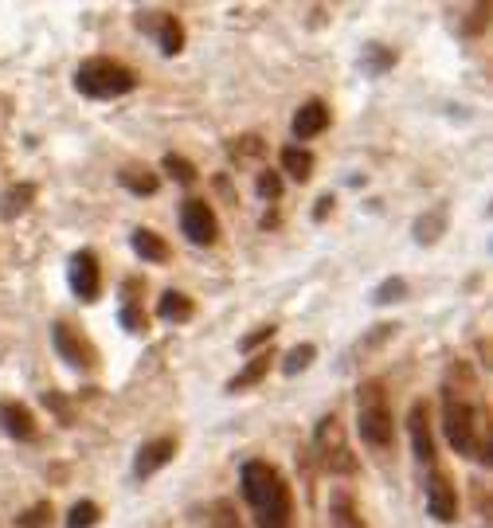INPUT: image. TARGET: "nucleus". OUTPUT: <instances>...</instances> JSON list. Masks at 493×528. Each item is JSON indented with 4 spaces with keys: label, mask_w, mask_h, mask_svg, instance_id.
I'll list each match as a JSON object with an SVG mask.
<instances>
[{
    "label": "nucleus",
    "mask_w": 493,
    "mask_h": 528,
    "mask_svg": "<svg viewBox=\"0 0 493 528\" xmlns=\"http://www.w3.org/2000/svg\"><path fill=\"white\" fill-rule=\"evenodd\" d=\"M443 431H447L454 454L482 462V466L490 462V407H486L482 384L466 360H454L447 368V380H443Z\"/></svg>",
    "instance_id": "f257e3e1"
},
{
    "label": "nucleus",
    "mask_w": 493,
    "mask_h": 528,
    "mask_svg": "<svg viewBox=\"0 0 493 528\" xmlns=\"http://www.w3.org/2000/svg\"><path fill=\"white\" fill-rule=\"evenodd\" d=\"M239 485H243V501L255 517V528H294V493L278 466L251 458L239 466Z\"/></svg>",
    "instance_id": "f03ea898"
},
{
    "label": "nucleus",
    "mask_w": 493,
    "mask_h": 528,
    "mask_svg": "<svg viewBox=\"0 0 493 528\" xmlns=\"http://www.w3.org/2000/svg\"><path fill=\"white\" fill-rule=\"evenodd\" d=\"M75 90L83 98L94 102H110V98H126L137 90V71L118 63V59H106V55H90L79 63L75 71Z\"/></svg>",
    "instance_id": "7ed1b4c3"
},
{
    "label": "nucleus",
    "mask_w": 493,
    "mask_h": 528,
    "mask_svg": "<svg viewBox=\"0 0 493 528\" xmlns=\"http://www.w3.org/2000/svg\"><path fill=\"white\" fill-rule=\"evenodd\" d=\"M357 431L364 446L372 450H388L396 439V419H392V403L380 380H364L357 388Z\"/></svg>",
    "instance_id": "20e7f679"
},
{
    "label": "nucleus",
    "mask_w": 493,
    "mask_h": 528,
    "mask_svg": "<svg viewBox=\"0 0 493 528\" xmlns=\"http://www.w3.org/2000/svg\"><path fill=\"white\" fill-rule=\"evenodd\" d=\"M314 458L317 466L333 478H353L360 470L357 454L349 446V435H345V423L337 415H325L314 427Z\"/></svg>",
    "instance_id": "39448f33"
},
{
    "label": "nucleus",
    "mask_w": 493,
    "mask_h": 528,
    "mask_svg": "<svg viewBox=\"0 0 493 528\" xmlns=\"http://www.w3.org/2000/svg\"><path fill=\"white\" fill-rule=\"evenodd\" d=\"M180 231H184V239L192 247H212L220 239V220H216L212 204L200 200V196H188L180 204Z\"/></svg>",
    "instance_id": "423d86ee"
},
{
    "label": "nucleus",
    "mask_w": 493,
    "mask_h": 528,
    "mask_svg": "<svg viewBox=\"0 0 493 528\" xmlns=\"http://www.w3.org/2000/svg\"><path fill=\"white\" fill-rule=\"evenodd\" d=\"M407 435H411V450H415V462L423 466V474L435 470V466H443L435 435H431V407H427V399L411 403V411H407Z\"/></svg>",
    "instance_id": "0eeeda50"
},
{
    "label": "nucleus",
    "mask_w": 493,
    "mask_h": 528,
    "mask_svg": "<svg viewBox=\"0 0 493 528\" xmlns=\"http://www.w3.org/2000/svg\"><path fill=\"white\" fill-rule=\"evenodd\" d=\"M51 345L59 352V360H67V364L79 368V372L98 368V352H94V345H90L75 325H67V321H55V325H51Z\"/></svg>",
    "instance_id": "6e6552de"
},
{
    "label": "nucleus",
    "mask_w": 493,
    "mask_h": 528,
    "mask_svg": "<svg viewBox=\"0 0 493 528\" xmlns=\"http://www.w3.org/2000/svg\"><path fill=\"white\" fill-rule=\"evenodd\" d=\"M137 32H149L157 47H161V55H180L184 51V24H180V16L173 12H137L134 16Z\"/></svg>",
    "instance_id": "1a4fd4ad"
},
{
    "label": "nucleus",
    "mask_w": 493,
    "mask_h": 528,
    "mask_svg": "<svg viewBox=\"0 0 493 528\" xmlns=\"http://www.w3.org/2000/svg\"><path fill=\"white\" fill-rule=\"evenodd\" d=\"M427 513L439 521V525H454L458 521V489H454V478H450L443 466L427 470Z\"/></svg>",
    "instance_id": "9d476101"
},
{
    "label": "nucleus",
    "mask_w": 493,
    "mask_h": 528,
    "mask_svg": "<svg viewBox=\"0 0 493 528\" xmlns=\"http://www.w3.org/2000/svg\"><path fill=\"white\" fill-rule=\"evenodd\" d=\"M67 282H71V294L79 302H98L102 294V266H98V255L83 247L71 255V266H67Z\"/></svg>",
    "instance_id": "9b49d317"
},
{
    "label": "nucleus",
    "mask_w": 493,
    "mask_h": 528,
    "mask_svg": "<svg viewBox=\"0 0 493 528\" xmlns=\"http://www.w3.org/2000/svg\"><path fill=\"white\" fill-rule=\"evenodd\" d=\"M173 458H177V439L161 435V439L141 442V450H137V458H134V478H141V482L153 478V474L165 470Z\"/></svg>",
    "instance_id": "f8f14e48"
},
{
    "label": "nucleus",
    "mask_w": 493,
    "mask_h": 528,
    "mask_svg": "<svg viewBox=\"0 0 493 528\" xmlns=\"http://www.w3.org/2000/svg\"><path fill=\"white\" fill-rule=\"evenodd\" d=\"M0 427L16 442H36V435H40L32 407H24L20 399H0Z\"/></svg>",
    "instance_id": "ddd939ff"
},
{
    "label": "nucleus",
    "mask_w": 493,
    "mask_h": 528,
    "mask_svg": "<svg viewBox=\"0 0 493 528\" xmlns=\"http://www.w3.org/2000/svg\"><path fill=\"white\" fill-rule=\"evenodd\" d=\"M329 122H333V114H329V106L321 102V98H310V102H302L298 106V114H294V122H290V130L298 141H310L317 133L329 130Z\"/></svg>",
    "instance_id": "4468645a"
},
{
    "label": "nucleus",
    "mask_w": 493,
    "mask_h": 528,
    "mask_svg": "<svg viewBox=\"0 0 493 528\" xmlns=\"http://www.w3.org/2000/svg\"><path fill=\"white\" fill-rule=\"evenodd\" d=\"M329 528H368L357 505V493L345 489V485H337L329 493Z\"/></svg>",
    "instance_id": "2eb2a0df"
},
{
    "label": "nucleus",
    "mask_w": 493,
    "mask_h": 528,
    "mask_svg": "<svg viewBox=\"0 0 493 528\" xmlns=\"http://www.w3.org/2000/svg\"><path fill=\"white\" fill-rule=\"evenodd\" d=\"M274 360H278V356H274L270 349H259L251 360H247V364H243V368H239V372H235V376H231V380H227V392H231V396H239V392H251L255 384H263Z\"/></svg>",
    "instance_id": "dca6fc26"
},
{
    "label": "nucleus",
    "mask_w": 493,
    "mask_h": 528,
    "mask_svg": "<svg viewBox=\"0 0 493 528\" xmlns=\"http://www.w3.org/2000/svg\"><path fill=\"white\" fill-rule=\"evenodd\" d=\"M130 247H134L137 259H145V263H169V243L153 231V227H137L134 235H130Z\"/></svg>",
    "instance_id": "f3484780"
},
{
    "label": "nucleus",
    "mask_w": 493,
    "mask_h": 528,
    "mask_svg": "<svg viewBox=\"0 0 493 528\" xmlns=\"http://www.w3.org/2000/svg\"><path fill=\"white\" fill-rule=\"evenodd\" d=\"M36 204V184H12L0 192V220H20L28 208Z\"/></svg>",
    "instance_id": "a211bd4d"
},
{
    "label": "nucleus",
    "mask_w": 493,
    "mask_h": 528,
    "mask_svg": "<svg viewBox=\"0 0 493 528\" xmlns=\"http://www.w3.org/2000/svg\"><path fill=\"white\" fill-rule=\"evenodd\" d=\"M278 165H282V173L290 176V180L306 184V180L314 176V153H310L306 145H286V149L278 153Z\"/></svg>",
    "instance_id": "6ab92c4d"
},
{
    "label": "nucleus",
    "mask_w": 493,
    "mask_h": 528,
    "mask_svg": "<svg viewBox=\"0 0 493 528\" xmlns=\"http://www.w3.org/2000/svg\"><path fill=\"white\" fill-rule=\"evenodd\" d=\"M157 317H161V321H169V325H184V321H192V317H196V306H192V298H188V294H180V290H165V294L157 298Z\"/></svg>",
    "instance_id": "aec40b11"
},
{
    "label": "nucleus",
    "mask_w": 493,
    "mask_h": 528,
    "mask_svg": "<svg viewBox=\"0 0 493 528\" xmlns=\"http://www.w3.org/2000/svg\"><path fill=\"white\" fill-rule=\"evenodd\" d=\"M118 184H122L126 192H134V196H153V192L161 188V176L153 173V169H122V173H118Z\"/></svg>",
    "instance_id": "412c9836"
},
{
    "label": "nucleus",
    "mask_w": 493,
    "mask_h": 528,
    "mask_svg": "<svg viewBox=\"0 0 493 528\" xmlns=\"http://www.w3.org/2000/svg\"><path fill=\"white\" fill-rule=\"evenodd\" d=\"M360 63H364V71H368V75H384V71L396 63V51H392V47H384V44H368L364 47V59H360Z\"/></svg>",
    "instance_id": "4be33fe9"
},
{
    "label": "nucleus",
    "mask_w": 493,
    "mask_h": 528,
    "mask_svg": "<svg viewBox=\"0 0 493 528\" xmlns=\"http://www.w3.org/2000/svg\"><path fill=\"white\" fill-rule=\"evenodd\" d=\"M161 169H165V173L173 176V180H177V184H184V188H188V184H196V165H192V161H188V157H180V153H165V161H161Z\"/></svg>",
    "instance_id": "5701e85b"
},
{
    "label": "nucleus",
    "mask_w": 493,
    "mask_h": 528,
    "mask_svg": "<svg viewBox=\"0 0 493 528\" xmlns=\"http://www.w3.org/2000/svg\"><path fill=\"white\" fill-rule=\"evenodd\" d=\"M98 521H102V509H98L94 501H75L63 525H67V528H94Z\"/></svg>",
    "instance_id": "b1692460"
},
{
    "label": "nucleus",
    "mask_w": 493,
    "mask_h": 528,
    "mask_svg": "<svg viewBox=\"0 0 493 528\" xmlns=\"http://www.w3.org/2000/svg\"><path fill=\"white\" fill-rule=\"evenodd\" d=\"M314 356H317L314 345H294V349L282 356V372L286 376H298V372H306L314 364Z\"/></svg>",
    "instance_id": "393cba45"
},
{
    "label": "nucleus",
    "mask_w": 493,
    "mask_h": 528,
    "mask_svg": "<svg viewBox=\"0 0 493 528\" xmlns=\"http://www.w3.org/2000/svg\"><path fill=\"white\" fill-rule=\"evenodd\" d=\"M51 501H40V505H32L24 517H16V528H51Z\"/></svg>",
    "instance_id": "a878e982"
},
{
    "label": "nucleus",
    "mask_w": 493,
    "mask_h": 528,
    "mask_svg": "<svg viewBox=\"0 0 493 528\" xmlns=\"http://www.w3.org/2000/svg\"><path fill=\"white\" fill-rule=\"evenodd\" d=\"M212 525H216V528H243V525H239V513H235V505H231L227 497H220V501L212 505Z\"/></svg>",
    "instance_id": "bb28decb"
},
{
    "label": "nucleus",
    "mask_w": 493,
    "mask_h": 528,
    "mask_svg": "<svg viewBox=\"0 0 493 528\" xmlns=\"http://www.w3.org/2000/svg\"><path fill=\"white\" fill-rule=\"evenodd\" d=\"M274 333H278L274 325H259L255 333H247V337L239 341V352H259L263 345H270V341H274Z\"/></svg>",
    "instance_id": "cd10ccee"
},
{
    "label": "nucleus",
    "mask_w": 493,
    "mask_h": 528,
    "mask_svg": "<svg viewBox=\"0 0 493 528\" xmlns=\"http://www.w3.org/2000/svg\"><path fill=\"white\" fill-rule=\"evenodd\" d=\"M227 149H231V157H239V161H243V157H259V153H263V141H259L255 133H247V137H235Z\"/></svg>",
    "instance_id": "c85d7f7f"
},
{
    "label": "nucleus",
    "mask_w": 493,
    "mask_h": 528,
    "mask_svg": "<svg viewBox=\"0 0 493 528\" xmlns=\"http://www.w3.org/2000/svg\"><path fill=\"white\" fill-rule=\"evenodd\" d=\"M255 192H259L263 200H278V196H282V173L263 169V173H259V184H255Z\"/></svg>",
    "instance_id": "c756f323"
},
{
    "label": "nucleus",
    "mask_w": 493,
    "mask_h": 528,
    "mask_svg": "<svg viewBox=\"0 0 493 528\" xmlns=\"http://www.w3.org/2000/svg\"><path fill=\"white\" fill-rule=\"evenodd\" d=\"M118 317H122V325H126L130 333H145V329H149V317H145V313L137 309V302H126Z\"/></svg>",
    "instance_id": "7c9ffc66"
},
{
    "label": "nucleus",
    "mask_w": 493,
    "mask_h": 528,
    "mask_svg": "<svg viewBox=\"0 0 493 528\" xmlns=\"http://www.w3.org/2000/svg\"><path fill=\"white\" fill-rule=\"evenodd\" d=\"M404 290H407L404 278H388V282H384V286L372 294V302H380V306H388V302H400V298H404Z\"/></svg>",
    "instance_id": "2f4dec72"
},
{
    "label": "nucleus",
    "mask_w": 493,
    "mask_h": 528,
    "mask_svg": "<svg viewBox=\"0 0 493 528\" xmlns=\"http://www.w3.org/2000/svg\"><path fill=\"white\" fill-rule=\"evenodd\" d=\"M44 403H47V411H55L63 423H71V419H75V415H71V403L59 396V392H44Z\"/></svg>",
    "instance_id": "473e14b6"
},
{
    "label": "nucleus",
    "mask_w": 493,
    "mask_h": 528,
    "mask_svg": "<svg viewBox=\"0 0 493 528\" xmlns=\"http://www.w3.org/2000/svg\"><path fill=\"white\" fill-rule=\"evenodd\" d=\"M329 208H333V196H321V200H317V208H314V220L317 223L325 220V216H329Z\"/></svg>",
    "instance_id": "72a5a7b5"
}]
</instances>
